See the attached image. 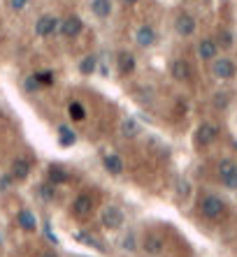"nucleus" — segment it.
<instances>
[{
    "label": "nucleus",
    "instance_id": "obj_29",
    "mask_svg": "<svg viewBox=\"0 0 237 257\" xmlns=\"http://www.w3.org/2000/svg\"><path fill=\"white\" fill-rule=\"evenodd\" d=\"M42 197H47V199H51V197H54L51 188H44V185H42Z\"/></svg>",
    "mask_w": 237,
    "mask_h": 257
},
{
    "label": "nucleus",
    "instance_id": "obj_11",
    "mask_svg": "<svg viewBox=\"0 0 237 257\" xmlns=\"http://www.w3.org/2000/svg\"><path fill=\"white\" fill-rule=\"evenodd\" d=\"M158 40V35H156V28L149 26V23H142V26H137L135 30V44L137 47H142V49H149L154 47Z\"/></svg>",
    "mask_w": 237,
    "mask_h": 257
},
{
    "label": "nucleus",
    "instance_id": "obj_18",
    "mask_svg": "<svg viewBox=\"0 0 237 257\" xmlns=\"http://www.w3.org/2000/svg\"><path fill=\"white\" fill-rule=\"evenodd\" d=\"M91 12L98 19H107L109 14H112V2L109 0H91Z\"/></svg>",
    "mask_w": 237,
    "mask_h": 257
},
{
    "label": "nucleus",
    "instance_id": "obj_30",
    "mask_svg": "<svg viewBox=\"0 0 237 257\" xmlns=\"http://www.w3.org/2000/svg\"><path fill=\"white\" fill-rule=\"evenodd\" d=\"M42 257H58V255H56L54 251H44V253H42Z\"/></svg>",
    "mask_w": 237,
    "mask_h": 257
},
{
    "label": "nucleus",
    "instance_id": "obj_22",
    "mask_svg": "<svg viewBox=\"0 0 237 257\" xmlns=\"http://www.w3.org/2000/svg\"><path fill=\"white\" fill-rule=\"evenodd\" d=\"M95 63H98L95 56H86V58L79 63V72H81V75H86V77L93 75V72H95Z\"/></svg>",
    "mask_w": 237,
    "mask_h": 257
},
{
    "label": "nucleus",
    "instance_id": "obj_24",
    "mask_svg": "<svg viewBox=\"0 0 237 257\" xmlns=\"http://www.w3.org/2000/svg\"><path fill=\"white\" fill-rule=\"evenodd\" d=\"M68 111H70V118H72V121H86V111H84V107H81L79 102H70Z\"/></svg>",
    "mask_w": 237,
    "mask_h": 257
},
{
    "label": "nucleus",
    "instance_id": "obj_25",
    "mask_svg": "<svg viewBox=\"0 0 237 257\" xmlns=\"http://www.w3.org/2000/svg\"><path fill=\"white\" fill-rule=\"evenodd\" d=\"M28 2H30V0H7V5H9V9H12V12H16V14L26 12Z\"/></svg>",
    "mask_w": 237,
    "mask_h": 257
},
{
    "label": "nucleus",
    "instance_id": "obj_1",
    "mask_svg": "<svg viewBox=\"0 0 237 257\" xmlns=\"http://www.w3.org/2000/svg\"><path fill=\"white\" fill-rule=\"evenodd\" d=\"M226 211H228V204H226L221 197L205 195L203 199H200V213H203V218H207V220H221V218L226 216Z\"/></svg>",
    "mask_w": 237,
    "mask_h": 257
},
{
    "label": "nucleus",
    "instance_id": "obj_7",
    "mask_svg": "<svg viewBox=\"0 0 237 257\" xmlns=\"http://www.w3.org/2000/svg\"><path fill=\"white\" fill-rule=\"evenodd\" d=\"M175 30H177V35H182V37H191V35L198 30V19L191 12L184 9V12H179L175 16Z\"/></svg>",
    "mask_w": 237,
    "mask_h": 257
},
{
    "label": "nucleus",
    "instance_id": "obj_2",
    "mask_svg": "<svg viewBox=\"0 0 237 257\" xmlns=\"http://www.w3.org/2000/svg\"><path fill=\"white\" fill-rule=\"evenodd\" d=\"M217 176L226 188L237 190V165L233 163L231 158H221L217 163Z\"/></svg>",
    "mask_w": 237,
    "mask_h": 257
},
{
    "label": "nucleus",
    "instance_id": "obj_19",
    "mask_svg": "<svg viewBox=\"0 0 237 257\" xmlns=\"http://www.w3.org/2000/svg\"><path fill=\"white\" fill-rule=\"evenodd\" d=\"M217 44L221 49H233L235 47V35L228 30V28H219V33H217Z\"/></svg>",
    "mask_w": 237,
    "mask_h": 257
},
{
    "label": "nucleus",
    "instance_id": "obj_3",
    "mask_svg": "<svg viewBox=\"0 0 237 257\" xmlns=\"http://www.w3.org/2000/svg\"><path fill=\"white\" fill-rule=\"evenodd\" d=\"M61 33V19L54 14H42L40 19L35 21V35L37 37H51V35Z\"/></svg>",
    "mask_w": 237,
    "mask_h": 257
},
{
    "label": "nucleus",
    "instance_id": "obj_20",
    "mask_svg": "<svg viewBox=\"0 0 237 257\" xmlns=\"http://www.w3.org/2000/svg\"><path fill=\"white\" fill-rule=\"evenodd\" d=\"M121 135L123 137H137L140 135V123L135 121V118H123L121 121Z\"/></svg>",
    "mask_w": 237,
    "mask_h": 257
},
{
    "label": "nucleus",
    "instance_id": "obj_17",
    "mask_svg": "<svg viewBox=\"0 0 237 257\" xmlns=\"http://www.w3.org/2000/svg\"><path fill=\"white\" fill-rule=\"evenodd\" d=\"M16 223H19L21 230H26V232L37 230V220H35L33 211H28V209H21L19 213H16Z\"/></svg>",
    "mask_w": 237,
    "mask_h": 257
},
{
    "label": "nucleus",
    "instance_id": "obj_9",
    "mask_svg": "<svg viewBox=\"0 0 237 257\" xmlns=\"http://www.w3.org/2000/svg\"><path fill=\"white\" fill-rule=\"evenodd\" d=\"M102 225L107 227V230H121L123 227V211L119 209V206H114V204H109V206H105L102 209V216H100Z\"/></svg>",
    "mask_w": 237,
    "mask_h": 257
},
{
    "label": "nucleus",
    "instance_id": "obj_15",
    "mask_svg": "<svg viewBox=\"0 0 237 257\" xmlns=\"http://www.w3.org/2000/svg\"><path fill=\"white\" fill-rule=\"evenodd\" d=\"M28 174H30V160H26V158H16V160H12L9 176H12L14 181H26Z\"/></svg>",
    "mask_w": 237,
    "mask_h": 257
},
{
    "label": "nucleus",
    "instance_id": "obj_21",
    "mask_svg": "<svg viewBox=\"0 0 237 257\" xmlns=\"http://www.w3.org/2000/svg\"><path fill=\"white\" fill-rule=\"evenodd\" d=\"M58 135H61V144H63V146H72V144L77 142L75 130L65 128V125H61V128H58Z\"/></svg>",
    "mask_w": 237,
    "mask_h": 257
},
{
    "label": "nucleus",
    "instance_id": "obj_8",
    "mask_svg": "<svg viewBox=\"0 0 237 257\" xmlns=\"http://www.w3.org/2000/svg\"><path fill=\"white\" fill-rule=\"evenodd\" d=\"M217 139H219V128L214 125V123L205 121V123L198 125V130H196V146H203V149H205V146H212Z\"/></svg>",
    "mask_w": 237,
    "mask_h": 257
},
{
    "label": "nucleus",
    "instance_id": "obj_28",
    "mask_svg": "<svg viewBox=\"0 0 237 257\" xmlns=\"http://www.w3.org/2000/svg\"><path fill=\"white\" fill-rule=\"evenodd\" d=\"M123 248H126V251H135V237H133V234L123 239Z\"/></svg>",
    "mask_w": 237,
    "mask_h": 257
},
{
    "label": "nucleus",
    "instance_id": "obj_26",
    "mask_svg": "<svg viewBox=\"0 0 237 257\" xmlns=\"http://www.w3.org/2000/svg\"><path fill=\"white\" fill-rule=\"evenodd\" d=\"M37 82H40V86H51L54 84V75L51 72H37Z\"/></svg>",
    "mask_w": 237,
    "mask_h": 257
},
{
    "label": "nucleus",
    "instance_id": "obj_23",
    "mask_svg": "<svg viewBox=\"0 0 237 257\" xmlns=\"http://www.w3.org/2000/svg\"><path fill=\"white\" fill-rule=\"evenodd\" d=\"M49 181L51 183H65L68 181V171L63 167H49Z\"/></svg>",
    "mask_w": 237,
    "mask_h": 257
},
{
    "label": "nucleus",
    "instance_id": "obj_27",
    "mask_svg": "<svg viewBox=\"0 0 237 257\" xmlns=\"http://www.w3.org/2000/svg\"><path fill=\"white\" fill-rule=\"evenodd\" d=\"M26 88H28V90H37V88H42L40 86V82H37V77H28V79H26Z\"/></svg>",
    "mask_w": 237,
    "mask_h": 257
},
{
    "label": "nucleus",
    "instance_id": "obj_13",
    "mask_svg": "<svg viewBox=\"0 0 237 257\" xmlns=\"http://www.w3.org/2000/svg\"><path fill=\"white\" fill-rule=\"evenodd\" d=\"M219 54V44L217 40H212V37H203V40L198 42V58L205 63H212L217 58Z\"/></svg>",
    "mask_w": 237,
    "mask_h": 257
},
{
    "label": "nucleus",
    "instance_id": "obj_10",
    "mask_svg": "<svg viewBox=\"0 0 237 257\" xmlns=\"http://www.w3.org/2000/svg\"><path fill=\"white\" fill-rule=\"evenodd\" d=\"M81 30H84V21L77 16V14H68L65 19H61V35L65 40H75L79 37Z\"/></svg>",
    "mask_w": 237,
    "mask_h": 257
},
{
    "label": "nucleus",
    "instance_id": "obj_31",
    "mask_svg": "<svg viewBox=\"0 0 237 257\" xmlns=\"http://www.w3.org/2000/svg\"><path fill=\"white\" fill-rule=\"evenodd\" d=\"M123 2H126V5H137L140 0H123Z\"/></svg>",
    "mask_w": 237,
    "mask_h": 257
},
{
    "label": "nucleus",
    "instance_id": "obj_14",
    "mask_svg": "<svg viewBox=\"0 0 237 257\" xmlns=\"http://www.w3.org/2000/svg\"><path fill=\"white\" fill-rule=\"evenodd\" d=\"M116 70H119L121 77L133 75V72H135V56L130 54V51H126V49H121V51L116 54Z\"/></svg>",
    "mask_w": 237,
    "mask_h": 257
},
{
    "label": "nucleus",
    "instance_id": "obj_4",
    "mask_svg": "<svg viewBox=\"0 0 237 257\" xmlns=\"http://www.w3.org/2000/svg\"><path fill=\"white\" fill-rule=\"evenodd\" d=\"M142 251L149 257H161L165 253V237L161 232H147L142 237Z\"/></svg>",
    "mask_w": 237,
    "mask_h": 257
},
{
    "label": "nucleus",
    "instance_id": "obj_12",
    "mask_svg": "<svg viewBox=\"0 0 237 257\" xmlns=\"http://www.w3.org/2000/svg\"><path fill=\"white\" fill-rule=\"evenodd\" d=\"M93 206H95L93 195H88V192H79V195L75 197V202H72V213H75L77 218H86V216H91Z\"/></svg>",
    "mask_w": 237,
    "mask_h": 257
},
{
    "label": "nucleus",
    "instance_id": "obj_16",
    "mask_svg": "<svg viewBox=\"0 0 237 257\" xmlns=\"http://www.w3.org/2000/svg\"><path fill=\"white\" fill-rule=\"evenodd\" d=\"M102 165H105V170L112 176H121L123 170H126V165H123L119 153H105V156H102Z\"/></svg>",
    "mask_w": 237,
    "mask_h": 257
},
{
    "label": "nucleus",
    "instance_id": "obj_6",
    "mask_svg": "<svg viewBox=\"0 0 237 257\" xmlns=\"http://www.w3.org/2000/svg\"><path fill=\"white\" fill-rule=\"evenodd\" d=\"M170 75L172 79L179 84H189L193 79V65H191L186 58H175V61L170 63Z\"/></svg>",
    "mask_w": 237,
    "mask_h": 257
},
{
    "label": "nucleus",
    "instance_id": "obj_5",
    "mask_svg": "<svg viewBox=\"0 0 237 257\" xmlns=\"http://www.w3.org/2000/svg\"><path fill=\"white\" fill-rule=\"evenodd\" d=\"M212 75L217 77L219 82H231V79H235L237 68L231 58H214L212 61Z\"/></svg>",
    "mask_w": 237,
    "mask_h": 257
}]
</instances>
